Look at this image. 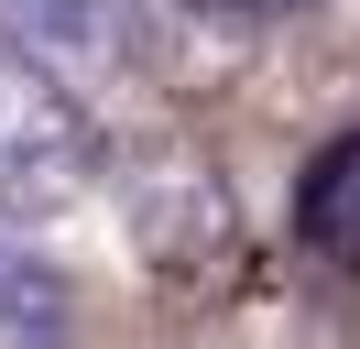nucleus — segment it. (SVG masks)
<instances>
[{
    "mask_svg": "<svg viewBox=\"0 0 360 349\" xmlns=\"http://www.w3.org/2000/svg\"><path fill=\"white\" fill-rule=\"evenodd\" d=\"M0 44L44 65L55 87H110L153 65V11L142 0H0Z\"/></svg>",
    "mask_w": 360,
    "mask_h": 349,
    "instance_id": "f257e3e1",
    "label": "nucleus"
},
{
    "mask_svg": "<svg viewBox=\"0 0 360 349\" xmlns=\"http://www.w3.org/2000/svg\"><path fill=\"white\" fill-rule=\"evenodd\" d=\"M88 174H98V120L77 109V87H55L44 65H22L0 44V208L88 186Z\"/></svg>",
    "mask_w": 360,
    "mask_h": 349,
    "instance_id": "f03ea898",
    "label": "nucleus"
},
{
    "mask_svg": "<svg viewBox=\"0 0 360 349\" xmlns=\"http://www.w3.org/2000/svg\"><path fill=\"white\" fill-rule=\"evenodd\" d=\"M77 338V284L22 218L0 208V349H66Z\"/></svg>",
    "mask_w": 360,
    "mask_h": 349,
    "instance_id": "7ed1b4c3",
    "label": "nucleus"
},
{
    "mask_svg": "<svg viewBox=\"0 0 360 349\" xmlns=\"http://www.w3.org/2000/svg\"><path fill=\"white\" fill-rule=\"evenodd\" d=\"M295 229H306L328 262L360 273V131H338V142L306 164V186H295Z\"/></svg>",
    "mask_w": 360,
    "mask_h": 349,
    "instance_id": "20e7f679",
    "label": "nucleus"
},
{
    "mask_svg": "<svg viewBox=\"0 0 360 349\" xmlns=\"http://www.w3.org/2000/svg\"><path fill=\"white\" fill-rule=\"evenodd\" d=\"M240 11H295V0H240Z\"/></svg>",
    "mask_w": 360,
    "mask_h": 349,
    "instance_id": "39448f33",
    "label": "nucleus"
}]
</instances>
